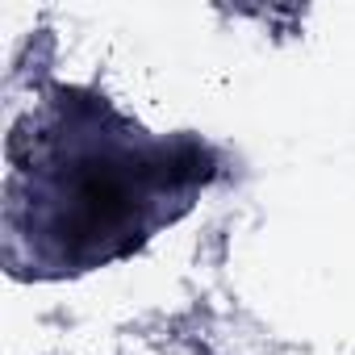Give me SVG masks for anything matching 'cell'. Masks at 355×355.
I'll return each instance as SVG.
<instances>
[{
    "mask_svg": "<svg viewBox=\"0 0 355 355\" xmlns=\"http://www.w3.org/2000/svg\"><path fill=\"white\" fill-rule=\"evenodd\" d=\"M214 167L205 142L150 138L105 96L59 88L46 117L30 113L9 138V251L30 243L38 272L51 276L121 259L184 214Z\"/></svg>",
    "mask_w": 355,
    "mask_h": 355,
    "instance_id": "obj_1",
    "label": "cell"
}]
</instances>
